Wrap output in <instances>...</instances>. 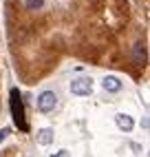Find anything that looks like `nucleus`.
<instances>
[{
	"mask_svg": "<svg viewBox=\"0 0 150 157\" xmlns=\"http://www.w3.org/2000/svg\"><path fill=\"white\" fill-rule=\"evenodd\" d=\"M11 115H13V122L20 131H29L27 115H24V102H22V95H20L18 89H11Z\"/></svg>",
	"mask_w": 150,
	"mask_h": 157,
	"instance_id": "f257e3e1",
	"label": "nucleus"
},
{
	"mask_svg": "<svg viewBox=\"0 0 150 157\" xmlns=\"http://www.w3.org/2000/svg\"><path fill=\"white\" fill-rule=\"evenodd\" d=\"M55 106H58V95L53 91H42L40 98H38V109L42 113H51Z\"/></svg>",
	"mask_w": 150,
	"mask_h": 157,
	"instance_id": "f03ea898",
	"label": "nucleus"
},
{
	"mask_svg": "<svg viewBox=\"0 0 150 157\" xmlns=\"http://www.w3.org/2000/svg\"><path fill=\"white\" fill-rule=\"evenodd\" d=\"M93 91V84H91V78H77L71 82V93L73 95H88Z\"/></svg>",
	"mask_w": 150,
	"mask_h": 157,
	"instance_id": "7ed1b4c3",
	"label": "nucleus"
},
{
	"mask_svg": "<svg viewBox=\"0 0 150 157\" xmlns=\"http://www.w3.org/2000/svg\"><path fill=\"white\" fill-rule=\"evenodd\" d=\"M133 62L139 64V67H144L148 62V53H146V44L144 42H135V47H133Z\"/></svg>",
	"mask_w": 150,
	"mask_h": 157,
	"instance_id": "20e7f679",
	"label": "nucleus"
},
{
	"mask_svg": "<svg viewBox=\"0 0 150 157\" xmlns=\"http://www.w3.org/2000/svg\"><path fill=\"white\" fill-rule=\"evenodd\" d=\"M115 124H117L122 131H126V133L133 131V126H135L133 117H130V115H126V113H117V115H115Z\"/></svg>",
	"mask_w": 150,
	"mask_h": 157,
	"instance_id": "39448f33",
	"label": "nucleus"
},
{
	"mask_svg": "<svg viewBox=\"0 0 150 157\" xmlns=\"http://www.w3.org/2000/svg\"><path fill=\"white\" fill-rule=\"evenodd\" d=\"M102 86L106 91H111V93H117V91L122 89V82H119V78H115V75H106L102 80Z\"/></svg>",
	"mask_w": 150,
	"mask_h": 157,
	"instance_id": "423d86ee",
	"label": "nucleus"
},
{
	"mask_svg": "<svg viewBox=\"0 0 150 157\" xmlns=\"http://www.w3.org/2000/svg\"><path fill=\"white\" fill-rule=\"evenodd\" d=\"M53 128H40L38 131V135H36V140H38V144H42V146H49L51 142H53Z\"/></svg>",
	"mask_w": 150,
	"mask_h": 157,
	"instance_id": "0eeeda50",
	"label": "nucleus"
},
{
	"mask_svg": "<svg viewBox=\"0 0 150 157\" xmlns=\"http://www.w3.org/2000/svg\"><path fill=\"white\" fill-rule=\"evenodd\" d=\"M42 5H44V0H24V7L29 11H40Z\"/></svg>",
	"mask_w": 150,
	"mask_h": 157,
	"instance_id": "6e6552de",
	"label": "nucleus"
},
{
	"mask_svg": "<svg viewBox=\"0 0 150 157\" xmlns=\"http://www.w3.org/2000/svg\"><path fill=\"white\" fill-rule=\"evenodd\" d=\"M51 157H71V153L69 151H58V153H53Z\"/></svg>",
	"mask_w": 150,
	"mask_h": 157,
	"instance_id": "1a4fd4ad",
	"label": "nucleus"
},
{
	"mask_svg": "<svg viewBox=\"0 0 150 157\" xmlns=\"http://www.w3.org/2000/svg\"><path fill=\"white\" fill-rule=\"evenodd\" d=\"M7 135H9V128H2V131H0V144L5 142V137H7Z\"/></svg>",
	"mask_w": 150,
	"mask_h": 157,
	"instance_id": "9d476101",
	"label": "nucleus"
}]
</instances>
